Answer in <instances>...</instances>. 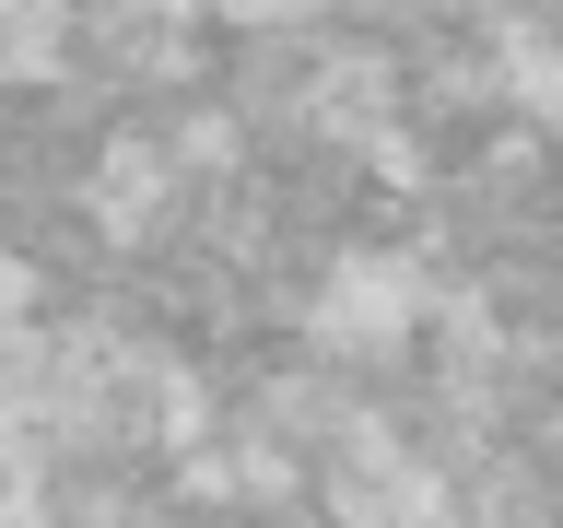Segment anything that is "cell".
I'll list each match as a JSON object with an SVG mask.
<instances>
[{
	"label": "cell",
	"instance_id": "obj_2",
	"mask_svg": "<svg viewBox=\"0 0 563 528\" xmlns=\"http://www.w3.org/2000/svg\"><path fill=\"white\" fill-rule=\"evenodd\" d=\"M59 59H70V0H12V70L47 82Z\"/></svg>",
	"mask_w": 563,
	"mask_h": 528
},
{
	"label": "cell",
	"instance_id": "obj_1",
	"mask_svg": "<svg viewBox=\"0 0 563 528\" xmlns=\"http://www.w3.org/2000/svg\"><path fill=\"white\" fill-rule=\"evenodd\" d=\"M434 329V282H422L411 246H341L306 294V341L329 364H387V352H411Z\"/></svg>",
	"mask_w": 563,
	"mask_h": 528
}]
</instances>
